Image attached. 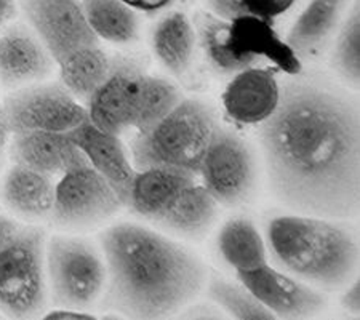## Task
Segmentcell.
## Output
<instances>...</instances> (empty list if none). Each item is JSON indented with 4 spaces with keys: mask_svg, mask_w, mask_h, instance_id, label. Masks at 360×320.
Masks as SVG:
<instances>
[{
    "mask_svg": "<svg viewBox=\"0 0 360 320\" xmlns=\"http://www.w3.org/2000/svg\"><path fill=\"white\" fill-rule=\"evenodd\" d=\"M100 243L108 272L101 298L109 311L167 317L188 306L205 283V269L193 253L146 226H111Z\"/></svg>",
    "mask_w": 360,
    "mask_h": 320,
    "instance_id": "obj_2",
    "label": "cell"
},
{
    "mask_svg": "<svg viewBox=\"0 0 360 320\" xmlns=\"http://www.w3.org/2000/svg\"><path fill=\"white\" fill-rule=\"evenodd\" d=\"M46 234L25 226L0 247V312L29 319L45 312L49 288L45 276Z\"/></svg>",
    "mask_w": 360,
    "mask_h": 320,
    "instance_id": "obj_7",
    "label": "cell"
},
{
    "mask_svg": "<svg viewBox=\"0 0 360 320\" xmlns=\"http://www.w3.org/2000/svg\"><path fill=\"white\" fill-rule=\"evenodd\" d=\"M217 205L210 192L202 184L193 183L179 192L158 223L179 236H202L217 217Z\"/></svg>",
    "mask_w": 360,
    "mask_h": 320,
    "instance_id": "obj_21",
    "label": "cell"
},
{
    "mask_svg": "<svg viewBox=\"0 0 360 320\" xmlns=\"http://www.w3.org/2000/svg\"><path fill=\"white\" fill-rule=\"evenodd\" d=\"M55 181L49 174L13 164L2 181L5 207L29 223L50 218L55 200Z\"/></svg>",
    "mask_w": 360,
    "mask_h": 320,
    "instance_id": "obj_19",
    "label": "cell"
},
{
    "mask_svg": "<svg viewBox=\"0 0 360 320\" xmlns=\"http://www.w3.org/2000/svg\"><path fill=\"white\" fill-rule=\"evenodd\" d=\"M143 77V69L133 61H114L106 80L85 103L86 119L117 136L130 130L133 104Z\"/></svg>",
    "mask_w": 360,
    "mask_h": 320,
    "instance_id": "obj_15",
    "label": "cell"
},
{
    "mask_svg": "<svg viewBox=\"0 0 360 320\" xmlns=\"http://www.w3.org/2000/svg\"><path fill=\"white\" fill-rule=\"evenodd\" d=\"M214 127L205 104L183 98L158 125L136 133L130 141V159L136 170L168 167L197 177Z\"/></svg>",
    "mask_w": 360,
    "mask_h": 320,
    "instance_id": "obj_5",
    "label": "cell"
},
{
    "mask_svg": "<svg viewBox=\"0 0 360 320\" xmlns=\"http://www.w3.org/2000/svg\"><path fill=\"white\" fill-rule=\"evenodd\" d=\"M218 250L237 274L268 263V247L252 221L232 218L219 229Z\"/></svg>",
    "mask_w": 360,
    "mask_h": 320,
    "instance_id": "obj_24",
    "label": "cell"
},
{
    "mask_svg": "<svg viewBox=\"0 0 360 320\" xmlns=\"http://www.w3.org/2000/svg\"><path fill=\"white\" fill-rule=\"evenodd\" d=\"M80 5L98 40L124 45L138 39V11L122 0H80Z\"/></svg>",
    "mask_w": 360,
    "mask_h": 320,
    "instance_id": "obj_25",
    "label": "cell"
},
{
    "mask_svg": "<svg viewBox=\"0 0 360 320\" xmlns=\"http://www.w3.org/2000/svg\"><path fill=\"white\" fill-rule=\"evenodd\" d=\"M114 61L100 44L84 46L56 63L60 84L75 100L86 103L111 72Z\"/></svg>",
    "mask_w": 360,
    "mask_h": 320,
    "instance_id": "obj_20",
    "label": "cell"
},
{
    "mask_svg": "<svg viewBox=\"0 0 360 320\" xmlns=\"http://www.w3.org/2000/svg\"><path fill=\"white\" fill-rule=\"evenodd\" d=\"M193 25L203 53L218 72L234 75L259 61H269L277 71L293 77L303 69L300 56L269 23L248 16L224 20L202 10Z\"/></svg>",
    "mask_w": 360,
    "mask_h": 320,
    "instance_id": "obj_4",
    "label": "cell"
},
{
    "mask_svg": "<svg viewBox=\"0 0 360 320\" xmlns=\"http://www.w3.org/2000/svg\"><path fill=\"white\" fill-rule=\"evenodd\" d=\"M333 66L342 80L359 87L360 79V16L359 4L354 5L349 16L336 39L333 50Z\"/></svg>",
    "mask_w": 360,
    "mask_h": 320,
    "instance_id": "obj_28",
    "label": "cell"
},
{
    "mask_svg": "<svg viewBox=\"0 0 360 320\" xmlns=\"http://www.w3.org/2000/svg\"><path fill=\"white\" fill-rule=\"evenodd\" d=\"M69 136L82 151L89 164L106 179L125 207L136 168L120 136L100 130L89 119L69 132Z\"/></svg>",
    "mask_w": 360,
    "mask_h": 320,
    "instance_id": "obj_17",
    "label": "cell"
},
{
    "mask_svg": "<svg viewBox=\"0 0 360 320\" xmlns=\"http://www.w3.org/2000/svg\"><path fill=\"white\" fill-rule=\"evenodd\" d=\"M2 109L11 133H69L86 120V109L61 84H32L11 90Z\"/></svg>",
    "mask_w": 360,
    "mask_h": 320,
    "instance_id": "obj_9",
    "label": "cell"
},
{
    "mask_svg": "<svg viewBox=\"0 0 360 320\" xmlns=\"http://www.w3.org/2000/svg\"><path fill=\"white\" fill-rule=\"evenodd\" d=\"M26 25L58 63L72 51L100 44L80 0H16Z\"/></svg>",
    "mask_w": 360,
    "mask_h": 320,
    "instance_id": "obj_11",
    "label": "cell"
},
{
    "mask_svg": "<svg viewBox=\"0 0 360 320\" xmlns=\"http://www.w3.org/2000/svg\"><path fill=\"white\" fill-rule=\"evenodd\" d=\"M20 228L21 226L16 223L15 219H11L0 213V247H4L5 243H7L10 238L20 231Z\"/></svg>",
    "mask_w": 360,
    "mask_h": 320,
    "instance_id": "obj_33",
    "label": "cell"
},
{
    "mask_svg": "<svg viewBox=\"0 0 360 320\" xmlns=\"http://www.w3.org/2000/svg\"><path fill=\"white\" fill-rule=\"evenodd\" d=\"M46 320H95L96 317L89 311L71 309V307H55L53 311L45 312Z\"/></svg>",
    "mask_w": 360,
    "mask_h": 320,
    "instance_id": "obj_31",
    "label": "cell"
},
{
    "mask_svg": "<svg viewBox=\"0 0 360 320\" xmlns=\"http://www.w3.org/2000/svg\"><path fill=\"white\" fill-rule=\"evenodd\" d=\"M8 154L13 164L25 165L49 177H61L74 167L89 164L69 133L16 132L11 133Z\"/></svg>",
    "mask_w": 360,
    "mask_h": 320,
    "instance_id": "obj_16",
    "label": "cell"
},
{
    "mask_svg": "<svg viewBox=\"0 0 360 320\" xmlns=\"http://www.w3.org/2000/svg\"><path fill=\"white\" fill-rule=\"evenodd\" d=\"M208 11L224 20L257 18L274 26V23L292 10L296 0H205Z\"/></svg>",
    "mask_w": 360,
    "mask_h": 320,
    "instance_id": "obj_29",
    "label": "cell"
},
{
    "mask_svg": "<svg viewBox=\"0 0 360 320\" xmlns=\"http://www.w3.org/2000/svg\"><path fill=\"white\" fill-rule=\"evenodd\" d=\"M208 298L229 317L239 320L276 319L242 282L236 283L214 277L208 285Z\"/></svg>",
    "mask_w": 360,
    "mask_h": 320,
    "instance_id": "obj_27",
    "label": "cell"
},
{
    "mask_svg": "<svg viewBox=\"0 0 360 320\" xmlns=\"http://www.w3.org/2000/svg\"><path fill=\"white\" fill-rule=\"evenodd\" d=\"M341 306L352 314V316H359L360 312V283L359 279H352V282L345 293L341 295Z\"/></svg>",
    "mask_w": 360,
    "mask_h": 320,
    "instance_id": "obj_30",
    "label": "cell"
},
{
    "mask_svg": "<svg viewBox=\"0 0 360 320\" xmlns=\"http://www.w3.org/2000/svg\"><path fill=\"white\" fill-rule=\"evenodd\" d=\"M347 0H309L293 23L285 42L298 56L314 55L338 23Z\"/></svg>",
    "mask_w": 360,
    "mask_h": 320,
    "instance_id": "obj_23",
    "label": "cell"
},
{
    "mask_svg": "<svg viewBox=\"0 0 360 320\" xmlns=\"http://www.w3.org/2000/svg\"><path fill=\"white\" fill-rule=\"evenodd\" d=\"M193 183H195L194 174L175 168H139L133 178L127 207L136 217L158 223L179 192Z\"/></svg>",
    "mask_w": 360,
    "mask_h": 320,
    "instance_id": "obj_18",
    "label": "cell"
},
{
    "mask_svg": "<svg viewBox=\"0 0 360 320\" xmlns=\"http://www.w3.org/2000/svg\"><path fill=\"white\" fill-rule=\"evenodd\" d=\"M266 247L282 271L311 287L338 290L352 281L359 245L352 232L332 218L281 215L269 221Z\"/></svg>",
    "mask_w": 360,
    "mask_h": 320,
    "instance_id": "obj_3",
    "label": "cell"
},
{
    "mask_svg": "<svg viewBox=\"0 0 360 320\" xmlns=\"http://www.w3.org/2000/svg\"><path fill=\"white\" fill-rule=\"evenodd\" d=\"M124 203L90 164L74 167L55 184L50 219L60 229H86L114 217Z\"/></svg>",
    "mask_w": 360,
    "mask_h": 320,
    "instance_id": "obj_8",
    "label": "cell"
},
{
    "mask_svg": "<svg viewBox=\"0 0 360 320\" xmlns=\"http://www.w3.org/2000/svg\"><path fill=\"white\" fill-rule=\"evenodd\" d=\"M197 42L194 25L181 11L165 15L154 27L153 51L167 71L181 75L193 61Z\"/></svg>",
    "mask_w": 360,
    "mask_h": 320,
    "instance_id": "obj_22",
    "label": "cell"
},
{
    "mask_svg": "<svg viewBox=\"0 0 360 320\" xmlns=\"http://www.w3.org/2000/svg\"><path fill=\"white\" fill-rule=\"evenodd\" d=\"M56 61L45 45L22 23H8L0 31V85L7 90L44 82Z\"/></svg>",
    "mask_w": 360,
    "mask_h": 320,
    "instance_id": "obj_13",
    "label": "cell"
},
{
    "mask_svg": "<svg viewBox=\"0 0 360 320\" xmlns=\"http://www.w3.org/2000/svg\"><path fill=\"white\" fill-rule=\"evenodd\" d=\"M135 11L143 13H158V11L167 8L173 0H122Z\"/></svg>",
    "mask_w": 360,
    "mask_h": 320,
    "instance_id": "obj_32",
    "label": "cell"
},
{
    "mask_svg": "<svg viewBox=\"0 0 360 320\" xmlns=\"http://www.w3.org/2000/svg\"><path fill=\"white\" fill-rule=\"evenodd\" d=\"M10 138H11V128L8 125L7 117H5L2 106H0V167H2L5 151L8 149Z\"/></svg>",
    "mask_w": 360,
    "mask_h": 320,
    "instance_id": "obj_35",
    "label": "cell"
},
{
    "mask_svg": "<svg viewBox=\"0 0 360 320\" xmlns=\"http://www.w3.org/2000/svg\"><path fill=\"white\" fill-rule=\"evenodd\" d=\"M281 96L282 87L272 69L250 66L232 75L221 100L232 124L259 127L276 113Z\"/></svg>",
    "mask_w": 360,
    "mask_h": 320,
    "instance_id": "obj_14",
    "label": "cell"
},
{
    "mask_svg": "<svg viewBox=\"0 0 360 320\" xmlns=\"http://www.w3.org/2000/svg\"><path fill=\"white\" fill-rule=\"evenodd\" d=\"M45 276L55 307L89 311L106 287L103 253L80 237L56 234L45 243Z\"/></svg>",
    "mask_w": 360,
    "mask_h": 320,
    "instance_id": "obj_6",
    "label": "cell"
},
{
    "mask_svg": "<svg viewBox=\"0 0 360 320\" xmlns=\"http://www.w3.org/2000/svg\"><path fill=\"white\" fill-rule=\"evenodd\" d=\"M18 13V4L16 0H0V31L11 23Z\"/></svg>",
    "mask_w": 360,
    "mask_h": 320,
    "instance_id": "obj_34",
    "label": "cell"
},
{
    "mask_svg": "<svg viewBox=\"0 0 360 320\" xmlns=\"http://www.w3.org/2000/svg\"><path fill=\"white\" fill-rule=\"evenodd\" d=\"M181 100V91L172 82L144 74L136 90L130 128H135L136 133L150 130L165 119Z\"/></svg>",
    "mask_w": 360,
    "mask_h": 320,
    "instance_id": "obj_26",
    "label": "cell"
},
{
    "mask_svg": "<svg viewBox=\"0 0 360 320\" xmlns=\"http://www.w3.org/2000/svg\"><path fill=\"white\" fill-rule=\"evenodd\" d=\"M237 276L276 319H304L325 306L323 296L314 287L269 263Z\"/></svg>",
    "mask_w": 360,
    "mask_h": 320,
    "instance_id": "obj_12",
    "label": "cell"
},
{
    "mask_svg": "<svg viewBox=\"0 0 360 320\" xmlns=\"http://www.w3.org/2000/svg\"><path fill=\"white\" fill-rule=\"evenodd\" d=\"M199 174L217 203L234 207L245 202L255 186L252 151L236 133L214 127L202 157Z\"/></svg>",
    "mask_w": 360,
    "mask_h": 320,
    "instance_id": "obj_10",
    "label": "cell"
},
{
    "mask_svg": "<svg viewBox=\"0 0 360 320\" xmlns=\"http://www.w3.org/2000/svg\"><path fill=\"white\" fill-rule=\"evenodd\" d=\"M186 314H188V317H197V319H203V317L214 319V317H219L217 311L210 309V307H207V306L193 307V309H189Z\"/></svg>",
    "mask_w": 360,
    "mask_h": 320,
    "instance_id": "obj_36",
    "label": "cell"
},
{
    "mask_svg": "<svg viewBox=\"0 0 360 320\" xmlns=\"http://www.w3.org/2000/svg\"><path fill=\"white\" fill-rule=\"evenodd\" d=\"M271 192L290 210L342 219L359 212V109L314 84L282 89L259 125Z\"/></svg>",
    "mask_w": 360,
    "mask_h": 320,
    "instance_id": "obj_1",
    "label": "cell"
}]
</instances>
